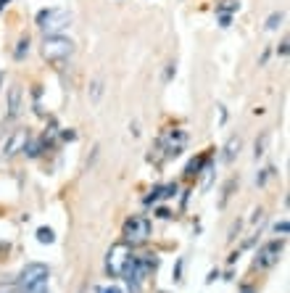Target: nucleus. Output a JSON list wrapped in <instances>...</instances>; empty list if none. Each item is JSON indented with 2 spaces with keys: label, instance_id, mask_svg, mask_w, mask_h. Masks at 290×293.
I'll use <instances>...</instances> for the list:
<instances>
[{
  "label": "nucleus",
  "instance_id": "obj_1",
  "mask_svg": "<svg viewBox=\"0 0 290 293\" xmlns=\"http://www.w3.org/2000/svg\"><path fill=\"white\" fill-rule=\"evenodd\" d=\"M37 27L45 32V37L63 35V32L72 27V14L63 8H42L37 14Z\"/></svg>",
  "mask_w": 290,
  "mask_h": 293
},
{
  "label": "nucleus",
  "instance_id": "obj_2",
  "mask_svg": "<svg viewBox=\"0 0 290 293\" xmlns=\"http://www.w3.org/2000/svg\"><path fill=\"white\" fill-rule=\"evenodd\" d=\"M156 267H158V256L156 253H140V256H135L132 253V259H130V264H127V270H124V280H130V283H143V280L151 275V272H156Z\"/></svg>",
  "mask_w": 290,
  "mask_h": 293
},
{
  "label": "nucleus",
  "instance_id": "obj_3",
  "mask_svg": "<svg viewBox=\"0 0 290 293\" xmlns=\"http://www.w3.org/2000/svg\"><path fill=\"white\" fill-rule=\"evenodd\" d=\"M188 146V132L185 129H164L156 143V151H161V159H177Z\"/></svg>",
  "mask_w": 290,
  "mask_h": 293
},
{
  "label": "nucleus",
  "instance_id": "obj_4",
  "mask_svg": "<svg viewBox=\"0 0 290 293\" xmlns=\"http://www.w3.org/2000/svg\"><path fill=\"white\" fill-rule=\"evenodd\" d=\"M130 259H132L130 243H124V240H121V243H114L106 253V275L108 277H121L124 270H127V264H130Z\"/></svg>",
  "mask_w": 290,
  "mask_h": 293
},
{
  "label": "nucleus",
  "instance_id": "obj_5",
  "mask_svg": "<svg viewBox=\"0 0 290 293\" xmlns=\"http://www.w3.org/2000/svg\"><path fill=\"white\" fill-rule=\"evenodd\" d=\"M74 53V42L63 35H53V37H45L42 42V56L48 58L50 63H61L66 61L69 56Z\"/></svg>",
  "mask_w": 290,
  "mask_h": 293
},
{
  "label": "nucleus",
  "instance_id": "obj_6",
  "mask_svg": "<svg viewBox=\"0 0 290 293\" xmlns=\"http://www.w3.org/2000/svg\"><path fill=\"white\" fill-rule=\"evenodd\" d=\"M121 235H124V243H130V246L145 243V240L151 238V219L143 217V214H135V217H130L124 222Z\"/></svg>",
  "mask_w": 290,
  "mask_h": 293
},
{
  "label": "nucleus",
  "instance_id": "obj_7",
  "mask_svg": "<svg viewBox=\"0 0 290 293\" xmlns=\"http://www.w3.org/2000/svg\"><path fill=\"white\" fill-rule=\"evenodd\" d=\"M282 251H285V240H269V243H264L259 253H256V267L259 270H269V267H274L277 262H280Z\"/></svg>",
  "mask_w": 290,
  "mask_h": 293
},
{
  "label": "nucleus",
  "instance_id": "obj_8",
  "mask_svg": "<svg viewBox=\"0 0 290 293\" xmlns=\"http://www.w3.org/2000/svg\"><path fill=\"white\" fill-rule=\"evenodd\" d=\"M48 277H50L48 264H42V262H29V264L21 270V275H19V285H21V288H32V285H37V283H48Z\"/></svg>",
  "mask_w": 290,
  "mask_h": 293
},
{
  "label": "nucleus",
  "instance_id": "obj_9",
  "mask_svg": "<svg viewBox=\"0 0 290 293\" xmlns=\"http://www.w3.org/2000/svg\"><path fill=\"white\" fill-rule=\"evenodd\" d=\"M27 140H29V129H16L14 135H11L8 140H5V146H3V156L5 159H14L16 153H21L24 151V146H27Z\"/></svg>",
  "mask_w": 290,
  "mask_h": 293
},
{
  "label": "nucleus",
  "instance_id": "obj_10",
  "mask_svg": "<svg viewBox=\"0 0 290 293\" xmlns=\"http://www.w3.org/2000/svg\"><path fill=\"white\" fill-rule=\"evenodd\" d=\"M21 84H11L8 90V98H5V106H8V114H5V119L14 122L19 114H21Z\"/></svg>",
  "mask_w": 290,
  "mask_h": 293
},
{
  "label": "nucleus",
  "instance_id": "obj_11",
  "mask_svg": "<svg viewBox=\"0 0 290 293\" xmlns=\"http://www.w3.org/2000/svg\"><path fill=\"white\" fill-rule=\"evenodd\" d=\"M172 195H177V185H174V182H169V185H156V188L151 190V195L145 198V204H156V201L172 198Z\"/></svg>",
  "mask_w": 290,
  "mask_h": 293
},
{
  "label": "nucleus",
  "instance_id": "obj_12",
  "mask_svg": "<svg viewBox=\"0 0 290 293\" xmlns=\"http://www.w3.org/2000/svg\"><path fill=\"white\" fill-rule=\"evenodd\" d=\"M206 161H209V156H206V153H201V156H195V159H190V164L185 167V177H188V180H193V177H198V174H201V169L206 167Z\"/></svg>",
  "mask_w": 290,
  "mask_h": 293
},
{
  "label": "nucleus",
  "instance_id": "obj_13",
  "mask_svg": "<svg viewBox=\"0 0 290 293\" xmlns=\"http://www.w3.org/2000/svg\"><path fill=\"white\" fill-rule=\"evenodd\" d=\"M240 153V138H230L227 140V146H224V153H222V161L224 164H230L235 156Z\"/></svg>",
  "mask_w": 290,
  "mask_h": 293
},
{
  "label": "nucleus",
  "instance_id": "obj_14",
  "mask_svg": "<svg viewBox=\"0 0 290 293\" xmlns=\"http://www.w3.org/2000/svg\"><path fill=\"white\" fill-rule=\"evenodd\" d=\"M87 98H90L93 106H98V103H100V98H103V77L93 80V84H90V90H87Z\"/></svg>",
  "mask_w": 290,
  "mask_h": 293
},
{
  "label": "nucleus",
  "instance_id": "obj_15",
  "mask_svg": "<svg viewBox=\"0 0 290 293\" xmlns=\"http://www.w3.org/2000/svg\"><path fill=\"white\" fill-rule=\"evenodd\" d=\"M235 188H237V177H230L227 182H224V188H222V198H219V209H224V206H227V201L232 198Z\"/></svg>",
  "mask_w": 290,
  "mask_h": 293
},
{
  "label": "nucleus",
  "instance_id": "obj_16",
  "mask_svg": "<svg viewBox=\"0 0 290 293\" xmlns=\"http://www.w3.org/2000/svg\"><path fill=\"white\" fill-rule=\"evenodd\" d=\"M267 143H269V135H267V132L256 138V143H253V159H256V161H259L261 156L267 153Z\"/></svg>",
  "mask_w": 290,
  "mask_h": 293
},
{
  "label": "nucleus",
  "instance_id": "obj_17",
  "mask_svg": "<svg viewBox=\"0 0 290 293\" xmlns=\"http://www.w3.org/2000/svg\"><path fill=\"white\" fill-rule=\"evenodd\" d=\"M21 153H27L29 159H37V156L42 153V143H40V140H32V138H29V140H27V146H24V151H21Z\"/></svg>",
  "mask_w": 290,
  "mask_h": 293
},
{
  "label": "nucleus",
  "instance_id": "obj_18",
  "mask_svg": "<svg viewBox=\"0 0 290 293\" xmlns=\"http://www.w3.org/2000/svg\"><path fill=\"white\" fill-rule=\"evenodd\" d=\"M29 53V35H24L21 37V40H19L16 42V50H14V58H16V61H21V58L24 56H27Z\"/></svg>",
  "mask_w": 290,
  "mask_h": 293
},
{
  "label": "nucleus",
  "instance_id": "obj_19",
  "mask_svg": "<svg viewBox=\"0 0 290 293\" xmlns=\"http://www.w3.org/2000/svg\"><path fill=\"white\" fill-rule=\"evenodd\" d=\"M240 8V3H237V0H222V3L216 5V14H235V11Z\"/></svg>",
  "mask_w": 290,
  "mask_h": 293
},
{
  "label": "nucleus",
  "instance_id": "obj_20",
  "mask_svg": "<svg viewBox=\"0 0 290 293\" xmlns=\"http://www.w3.org/2000/svg\"><path fill=\"white\" fill-rule=\"evenodd\" d=\"M282 19H285V14H282V11H274V14L267 19V24H264V27H267L269 32H274V29H277V27H280V24H282Z\"/></svg>",
  "mask_w": 290,
  "mask_h": 293
},
{
  "label": "nucleus",
  "instance_id": "obj_21",
  "mask_svg": "<svg viewBox=\"0 0 290 293\" xmlns=\"http://www.w3.org/2000/svg\"><path fill=\"white\" fill-rule=\"evenodd\" d=\"M37 240H40V243H53L56 240V232L50 230V227H40V230H37Z\"/></svg>",
  "mask_w": 290,
  "mask_h": 293
},
{
  "label": "nucleus",
  "instance_id": "obj_22",
  "mask_svg": "<svg viewBox=\"0 0 290 293\" xmlns=\"http://www.w3.org/2000/svg\"><path fill=\"white\" fill-rule=\"evenodd\" d=\"M24 293H48V283H37L32 288H24Z\"/></svg>",
  "mask_w": 290,
  "mask_h": 293
},
{
  "label": "nucleus",
  "instance_id": "obj_23",
  "mask_svg": "<svg viewBox=\"0 0 290 293\" xmlns=\"http://www.w3.org/2000/svg\"><path fill=\"white\" fill-rule=\"evenodd\" d=\"M288 230H290L288 219H282V222H277V225H274V232H277V235H288Z\"/></svg>",
  "mask_w": 290,
  "mask_h": 293
},
{
  "label": "nucleus",
  "instance_id": "obj_24",
  "mask_svg": "<svg viewBox=\"0 0 290 293\" xmlns=\"http://www.w3.org/2000/svg\"><path fill=\"white\" fill-rule=\"evenodd\" d=\"M288 37H282V42L280 45H277V56H280V58H288Z\"/></svg>",
  "mask_w": 290,
  "mask_h": 293
},
{
  "label": "nucleus",
  "instance_id": "obj_25",
  "mask_svg": "<svg viewBox=\"0 0 290 293\" xmlns=\"http://www.w3.org/2000/svg\"><path fill=\"white\" fill-rule=\"evenodd\" d=\"M230 24H232V16H230V14H219V27H224V29H227Z\"/></svg>",
  "mask_w": 290,
  "mask_h": 293
},
{
  "label": "nucleus",
  "instance_id": "obj_26",
  "mask_svg": "<svg viewBox=\"0 0 290 293\" xmlns=\"http://www.w3.org/2000/svg\"><path fill=\"white\" fill-rule=\"evenodd\" d=\"M240 227H243V222H240V219H237V222L232 225V230H230V235H227V238H230V240H235V235H237V232H240Z\"/></svg>",
  "mask_w": 290,
  "mask_h": 293
},
{
  "label": "nucleus",
  "instance_id": "obj_27",
  "mask_svg": "<svg viewBox=\"0 0 290 293\" xmlns=\"http://www.w3.org/2000/svg\"><path fill=\"white\" fill-rule=\"evenodd\" d=\"M98 293H121L116 285H106V288H98Z\"/></svg>",
  "mask_w": 290,
  "mask_h": 293
},
{
  "label": "nucleus",
  "instance_id": "obj_28",
  "mask_svg": "<svg viewBox=\"0 0 290 293\" xmlns=\"http://www.w3.org/2000/svg\"><path fill=\"white\" fill-rule=\"evenodd\" d=\"M156 214H158L161 219H169V217H172V211H169V209H164V206H161V209H156Z\"/></svg>",
  "mask_w": 290,
  "mask_h": 293
},
{
  "label": "nucleus",
  "instance_id": "obj_29",
  "mask_svg": "<svg viewBox=\"0 0 290 293\" xmlns=\"http://www.w3.org/2000/svg\"><path fill=\"white\" fill-rule=\"evenodd\" d=\"M174 71H177V66H174V63H169V69H166V74H164V80L169 82L172 77H174Z\"/></svg>",
  "mask_w": 290,
  "mask_h": 293
},
{
  "label": "nucleus",
  "instance_id": "obj_30",
  "mask_svg": "<svg viewBox=\"0 0 290 293\" xmlns=\"http://www.w3.org/2000/svg\"><path fill=\"white\" fill-rule=\"evenodd\" d=\"M182 259H179V262H177V267H174V280H179V275H182Z\"/></svg>",
  "mask_w": 290,
  "mask_h": 293
},
{
  "label": "nucleus",
  "instance_id": "obj_31",
  "mask_svg": "<svg viewBox=\"0 0 290 293\" xmlns=\"http://www.w3.org/2000/svg\"><path fill=\"white\" fill-rule=\"evenodd\" d=\"M61 138H63V140H74L77 132H74V129H66V132H61Z\"/></svg>",
  "mask_w": 290,
  "mask_h": 293
},
{
  "label": "nucleus",
  "instance_id": "obj_32",
  "mask_svg": "<svg viewBox=\"0 0 290 293\" xmlns=\"http://www.w3.org/2000/svg\"><path fill=\"white\" fill-rule=\"evenodd\" d=\"M216 277H219V270H211V272H209V277H206V283H214Z\"/></svg>",
  "mask_w": 290,
  "mask_h": 293
},
{
  "label": "nucleus",
  "instance_id": "obj_33",
  "mask_svg": "<svg viewBox=\"0 0 290 293\" xmlns=\"http://www.w3.org/2000/svg\"><path fill=\"white\" fill-rule=\"evenodd\" d=\"M240 293H256V291L251 288V285H243V288H240Z\"/></svg>",
  "mask_w": 290,
  "mask_h": 293
},
{
  "label": "nucleus",
  "instance_id": "obj_34",
  "mask_svg": "<svg viewBox=\"0 0 290 293\" xmlns=\"http://www.w3.org/2000/svg\"><path fill=\"white\" fill-rule=\"evenodd\" d=\"M0 3H3V5H5V3H8V0H0Z\"/></svg>",
  "mask_w": 290,
  "mask_h": 293
},
{
  "label": "nucleus",
  "instance_id": "obj_35",
  "mask_svg": "<svg viewBox=\"0 0 290 293\" xmlns=\"http://www.w3.org/2000/svg\"><path fill=\"white\" fill-rule=\"evenodd\" d=\"M79 293H85V288H82V291H79Z\"/></svg>",
  "mask_w": 290,
  "mask_h": 293
},
{
  "label": "nucleus",
  "instance_id": "obj_36",
  "mask_svg": "<svg viewBox=\"0 0 290 293\" xmlns=\"http://www.w3.org/2000/svg\"><path fill=\"white\" fill-rule=\"evenodd\" d=\"M0 80H3V74H0Z\"/></svg>",
  "mask_w": 290,
  "mask_h": 293
},
{
  "label": "nucleus",
  "instance_id": "obj_37",
  "mask_svg": "<svg viewBox=\"0 0 290 293\" xmlns=\"http://www.w3.org/2000/svg\"><path fill=\"white\" fill-rule=\"evenodd\" d=\"M0 8H3V3H0Z\"/></svg>",
  "mask_w": 290,
  "mask_h": 293
},
{
  "label": "nucleus",
  "instance_id": "obj_38",
  "mask_svg": "<svg viewBox=\"0 0 290 293\" xmlns=\"http://www.w3.org/2000/svg\"><path fill=\"white\" fill-rule=\"evenodd\" d=\"M8 293H11V291H8Z\"/></svg>",
  "mask_w": 290,
  "mask_h": 293
}]
</instances>
